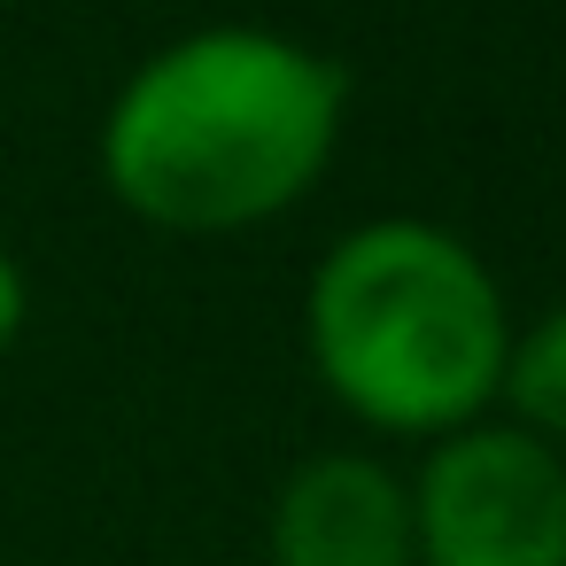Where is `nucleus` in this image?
Instances as JSON below:
<instances>
[{
    "label": "nucleus",
    "instance_id": "1",
    "mask_svg": "<svg viewBox=\"0 0 566 566\" xmlns=\"http://www.w3.org/2000/svg\"><path fill=\"white\" fill-rule=\"evenodd\" d=\"M342 71L272 24L156 48L102 109V179L156 233H249L295 210L342 148Z\"/></svg>",
    "mask_w": 566,
    "mask_h": 566
},
{
    "label": "nucleus",
    "instance_id": "2",
    "mask_svg": "<svg viewBox=\"0 0 566 566\" xmlns=\"http://www.w3.org/2000/svg\"><path fill=\"white\" fill-rule=\"evenodd\" d=\"M318 388L373 434L442 442L496 403L512 311L496 272L434 218L349 226L303 287Z\"/></svg>",
    "mask_w": 566,
    "mask_h": 566
},
{
    "label": "nucleus",
    "instance_id": "3",
    "mask_svg": "<svg viewBox=\"0 0 566 566\" xmlns=\"http://www.w3.org/2000/svg\"><path fill=\"white\" fill-rule=\"evenodd\" d=\"M419 566H566V450L473 419L411 473Z\"/></svg>",
    "mask_w": 566,
    "mask_h": 566
},
{
    "label": "nucleus",
    "instance_id": "4",
    "mask_svg": "<svg viewBox=\"0 0 566 566\" xmlns=\"http://www.w3.org/2000/svg\"><path fill=\"white\" fill-rule=\"evenodd\" d=\"M272 566H419L411 481L373 450H318L272 496Z\"/></svg>",
    "mask_w": 566,
    "mask_h": 566
},
{
    "label": "nucleus",
    "instance_id": "5",
    "mask_svg": "<svg viewBox=\"0 0 566 566\" xmlns=\"http://www.w3.org/2000/svg\"><path fill=\"white\" fill-rule=\"evenodd\" d=\"M496 403L512 411L520 434L566 450V303H551L535 326L512 334V349H504V380H496Z\"/></svg>",
    "mask_w": 566,
    "mask_h": 566
},
{
    "label": "nucleus",
    "instance_id": "6",
    "mask_svg": "<svg viewBox=\"0 0 566 566\" xmlns=\"http://www.w3.org/2000/svg\"><path fill=\"white\" fill-rule=\"evenodd\" d=\"M24 318H32V280H24V264H17L9 249H0V357L17 349Z\"/></svg>",
    "mask_w": 566,
    "mask_h": 566
}]
</instances>
